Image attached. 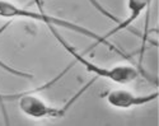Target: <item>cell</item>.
Masks as SVG:
<instances>
[{
  "instance_id": "cell-6",
  "label": "cell",
  "mask_w": 159,
  "mask_h": 126,
  "mask_svg": "<svg viewBox=\"0 0 159 126\" xmlns=\"http://www.w3.org/2000/svg\"><path fill=\"white\" fill-rule=\"evenodd\" d=\"M10 23H11V22L9 20L8 23H5V24H4V26H2V27H0V36H2V33H3V32H4V31H5V29H7L9 26H10Z\"/></svg>"
},
{
  "instance_id": "cell-2",
  "label": "cell",
  "mask_w": 159,
  "mask_h": 126,
  "mask_svg": "<svg viewBox=\"0 0 159 126\" xmlns=\"http://www.w3.org/2000/svg\"><path fill=\"white\" fill-rule=\"evenodd\" d=\"M96 79H97V77L93 78L92 80H89L85 85H83L80 89H79L62 107H52V106H50L46 101H43L42 98H39L38 96H36L34 92H32V91L24 92V93H19V94H11V96H2V94H0V101L3 102V101L17 99L19 110L24 113L25 116L32 117V119L62 117L65 113L69 111V108L76 102V101L80 98L92 85L94 84Z\"/></svg>"
},
{
  "instance_id": "cell-3",
  "label": "cell",
  "mask_w": 159,
  "mask_h": 126,
  "mask_svg": "<svg viewBox=\"0 0 159 126\" xmlns=\"http://www.w3.org/2000/svg\"><path fill=\"white\" fill-rule=\"evenodd\" d=\"M51 31V33L54 34V37L59 41V43L65 48V51H68L75 60V62H79L80 65H83L87 71L93 73L96 77H101L104 79L112 80L115 83L118 84H129L131 82H134L135 79H138L140 77V73H143V70L131 66V65H115L111 68H106V66H99L94 62H92L89 60H87L82 54H79L76 50L66 42V40L56 31V28L54 26H47Z\"/></svg>"
},
{
  "instance_id": "cell-5",
  "label": "cell",
  "mask_w": 159,
  "mask_h": 126,
  "mask_svg": "<svg viewBox=\"0 0 159 126\" xmlns=\"http://www.w3.org/2000/svg\"><path fill=\"white\" fill-rule=\"evenodd\" d=\"M152 3V0H127V10H129V16L124 19V20H120L117 23V26L113 27L110 32H107L103 37L106 40H108L111 36L116 34L117 32L120 31H124L126 28H129L132 23H134L139 17L140 14L145 9H149V5Z\"/></svg>"
},
{
  "instance_id": "cell-4",
  "label": "cell",
  "mask_w": 159,
  "mask_h": 126,
  "mask_svg": "<svg viewBox=\"0 0 159 126\" xmlns=\"http://www.w3.org/2000/svg\"><path fill=\"white\" fill-rule=\"evenodd\" d=\"M158 98V92L148 93V94H135L127 89H112L106 94L107 103L118 110H127L131 107L144 106Z\"/></svg>"
},
{
  "instance_id": "cell-1",
  "label": "cell",
  "mask_w": 159,
  "mask_h": 126,
  "mask_svg": "<svg viewBox=\"0 0 159 126\" xmlns=\"http://www.w3.org/2000/svg\"><path fill=\"white\" fill-rule=\"evenodd\" d=\"M0 18H8V19H13V18H27V19H32V20H37V22H42L47 26H54V27H62L66 28L69 31H74L76 33H80L83 36H87L89 38L94 40L98 43L108 47L110 50L115 51L116 54H118L120 56H122L124 59H130V56L125 52H122L120 48H117L115 45L110 43L107 40L104 38L103 36L97 34L96 32L90 31L85 27H82L79 24H75L73 22L69 20H65L57 17H52L48 16L43 11H36V10H30V9H25L22 7H18L17 4L9 2V0H0Z\"/></svg>"
}]
</instances>
